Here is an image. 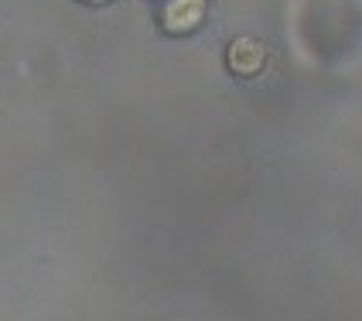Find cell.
Listing matches in <instances>:
<instances>
[{
	"label": "cell",
	"instance_id": "3",
	"mask_svg": "<svg viewBox=\"0 0 362 321\" xmlns=\"http://www.w3.org/2000/svg\"><path fill=\"white\" fill-rule=\"evenodd\" d=\"M82 4H106V0H82Z\"/></svg>",
	"mask_w": 362,
	"mask_h": 321
},
{
	"label": "cell",
	"instance_id": "1",
	"mask_svg": "<svg viewBox=\"0 0 362 321\" xmlns=\"http://www.w3.org/2000/svg\"><path fill=\"white\" fill-rule=\"evenodd\" d=\"M226 65L233 76L250 79V76L263 72V65H267V45L257 38H233L226 48Z\"/></svg>",
	"mask_w": 362,
	"mask_h": 321
},
{
	"label": "cell",
	"instance_id": "2",
	"mask_svg": "<svg viewBox=\"0 0 362 321\" xmlns=\"http://www.w3.org/2000/svg\"><path fill=\"white\" fill-rule=\"evenodd\" d=\"M205 11H209L205 0H164L161 28L168 35H192L205 21Z\"/></svg>",
	"mask_w": 362,
	"mask_h": 321
}]
</instances>
